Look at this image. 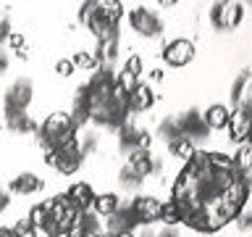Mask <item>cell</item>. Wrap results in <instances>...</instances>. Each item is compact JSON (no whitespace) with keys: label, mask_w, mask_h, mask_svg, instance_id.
<instances>
[{"label":"cell","mask_w":252,"mask_h":237,"mask_svg":"<svg viewBox=\"0 0 252 237\" xmlns=\"http://www.w3.org/2000/svg\"><path fill=\"white\" fill-rule=\"evenodd\" d=\"M8 37H11V19H8L5 13H0V45H3Z\"/></svg>","instance_id":"obj_33"},{"label":"cell","mask_w":252,"mask_h":237,"mask_svg":"<svg viewBox=\"0 0 252 237\" xmlns=\"http://www.w3.org/2000/svg\"><path fill=\"white\" fill-rule=\"evenodd\" d=\"M150 79H153V82H160V79H163V71H160V69H153V71H150Z\"/></svg>","instance_id":"obj_42"},{"label":"cell","mask_w":252,"mask_h":237,"mask_svg":"<svg viewBox=\"0 0 252 237\" xmlns=\"http://www.w3.org/2000/svg\"><path fill=\"white\" fill-rule=\"evenodd\" d=\"M71 121H74V126L79 129V126H84L87 121H90V95H87V87H76V95H74V108H71Z\"/></svg>","instance_id":"obj_18"},{"label":"cell","mask_w":252,"mask_h":237,"mask_svg":"<svg viewBox=\"0 0 252 237\" xmlns=\"http://www.w3.org/2000/svg\"><path fill=\"white\" fill-rule=\"evenodd\" d=\"M66 198L71 200V205L82 213V211H90L92 203H94V190L92 185H87V182H76V185H71V190L66 193Z\"/></svg>","instance_id":"obj_17"},{"label":"cell","mask_w":252,"mask_h":237,"mask_svg":"<svg viewBox=\"0 0 252 237\" xmlns=\"http://www.w3.org/2000/svg\"><path fill=\"white\" fill-rule=\"evenodd\" d=\"M32 95H34V87H32V79L27 77H19L16 82L5 90V98H3V106H5V114H24L32 103Z\"/></svg>","instance_id":"obj_6"},{"label":"cell","mask_w":252,"mask_h":237,"mask_svg":"<svg viewBox=\"0 0 252 237\" xmlns=\"http://www.w3.org/2000/svg\"><path fill=\"white\" fill-rule=\"evenodd\" d=\"M118 185H121L124 190H137L142 185V179L131 171V166H124V169L118 171Z\"/></svg>","instance_id":"obj_30"},{"label":"cell","mask_w":252,"mask_h":237,"mask_svg":"<svg viewBox=\"0 0 252 237\" xmlns=\"http://www.w3.org/2000/svg\"><path fill=\"white\" fill-rule=\"evenodd\" d=\"M176 126H179V134L184 140H189L194 145V142H200V140H205L210 134V129L205 126V121H202V114L197 108H189V111H184L179 118H176Z\"/></svg>","instance_id":"obj_10"},{"label":"cell","mask_w":252,"mask_h":237,"mask_svg":"<svg viewBox=\"0 0 252 237\" xmlns=\"http://www.w3.org/2000/svg\"><path fill=\"white\" fill-rule=\"evenodd\" d=\"M100 235V216L94 211H82L74 221V227L66 232V237H90Z\"/></svg>","instance_id":"obj_15"},{"label":"cell","mask_w":252,"mask_h":237,"mask_svg":"<svg viewBox=\"0 0 252 237\" xmlns=\"http://www.w3.org/2000/svg\"><path fill=\"white\" fill-rule=\"evenodd\" d=\"M194 58V45H192V40H184V37H179V40H171L168 45L163 47V61L168 63V66H187L189 61Z\"/></svg>","instance_id":"obj_12"},{"label":"cell","mask_w":252,"mask_h":237,"mask_svg":"<svg viewBox=\"0 0 252 237\" xmlns=\"http://www.w3.org/2000/svg\"><path fill=\"white\" fill-rule=\"evenodd\" d=\"M168 150H171V153L176 156V158H184V161H189V158L194 156V145H192L189 140H184V137L173 140L171 145H168Z\"/></svg>","instance_id":"obj_29"},{"label":"cell","mask_w":252,"mask_h":237,"mask_svg":"<svg viewBox=\"0 0 252 237\" xmlns=\"http://www.w3.org/2000/svg\"><path fill=\"white\" fill-rule=\"evenodd\" d=\"M139 74H142V58H139V55H131V58L126 61L124 71H121V74H116V77H118V84H121L126 92H131L134 87L139 84Z\"/></svg>","instance_id":"obj_19"},{"label":"cell","mask_w":252,"mask_h":237,"mask_svg":"<svg viewBox=\"0 0 252 237\" xmlns=\"http://www.w3.org/2000/svg\"><path fill=\"white\" fill-rule=\"evenodd\" d=\"M45 163L53 166L55 171L61 174H74L79 166H82V153H79V137H74L66 145L55 148V150H47L45 153Z\"/></svg>","instance_id":"obj_4"},{"label":"cell","mask_w":252,"mask_h":237,"mask_svg":"<svg viewBox=\"0 0 252 237\" xmlns=\"http://www.w3.org/2000/svg\"><path fill=\"white\" fill-rule=\"evenodd\" d=\"M126 100H129V92L116 82V90H113L110 98L90 103V121H94L97 126H105V129H121V126L126 124V116H129Z\"/></svg>","instance_id":"obj_1"},{"label":"cell","mask_w":252,"mask_h":237,"mask_svg":"<svg viewBox=\"0 0 252 237\" xmlns=\"http://www.w3.org/2000/svg\"><path fill=\"white\" fill-rule=\"evenodd\" d=\"M8 203H11V198H8L5 190H0V213H3V211L8 208Z\"/></svg>","instance_id":"obj_39"},{"label":"cell","mask_w":252,"mask_h":237,"mask_svg":"<svg viewBox=\"0 0 252 237\" xmlns=\"http://www.w3.org/2000/svg\"><path fill=\"white\" fill-rule=\"evenodd\" d=\"M247 90H250V71L244 69V71H239V74H236V79L231 82V92H228V98H231V106H234V108L250 95Z\"/></svg>","instance_id":"obj_23"},{"label":"cell","mask_w":252,"mask_h":237,"mask_svg":"<svg viewBox=\"0 0 252 237\" xmlns=\"http://www.w3.org/2000/svg\"><path fill=\"white\" fill-rule=\"evenodd\" d=\"M129 24L139 37H160V32H163V19L145 5H137L129 13Z\"/></svg>","instance_id":"obj_9"},{"label":"cell","mask_w":252,"mask_h":237,"mask_svg":"<svg viewBox=\"0 0 252 237\" xmlns=\"http://www.w3.org/2000/svg\"><path fill=\"white\" fill-rule=\"evenodd\" d=\"M90 237H100V235H90Z\"/></svg>","instance_id":"obj_45"},{"label":"cell","mask_w":252,"mask_h":237,"mask_svg":"<svg viewBox=\"0 0 252 237\" xmlns=\"http://www.w3.org/2000/svg\"><path fill=\"white\" fill-rule=\"evenodd\" d=\"M76 216H79V211L71 205L68 198L55 195L53 200L45 203V216H42V224H39L37 232H45L47 237H61L74 227Z\"/></svg>","instance_id":"obj_2"},{"label":"cell","mask_w":252,"mask_h":237,"mask_svg":"<svg viewBox=\"0 0 252 237\" xmlns=\"http://www.w3.org/2000/svg\"><path fill=\"white\" fill-rule=\"evenodd\" d=\"M134 227H139V221H137V213H134L131 203H121L110 216H105V232L108 235L134 232Z\"/></svg>","instance_id":"obj_11"},{"label":"cell","mask_w":252,"mask_h":237,"mask_svg":"<svg viewBox=\"0 0 252 237\" xmlns=\"http://www.w3.org/2000/svg\"><path fill=\"white\" fill-rule=\"evenodd\" d=\"M158 221H165V227H173V224H181V213L176 208V203L168 200V203H160V219Z\"/></svg>","instance_id":"obj_28"},{"label":"cell","mask_w":252,"mask_h":237,"mask_svg":"<svg viewBox=\"0 0 252 237\" xmlns=\"http://www.w3.org/2000/svg\"><path fill=\"white\" fill-rule=\"evenodd\" d=\"M39 187H42V179L32 171H24L16 179H11V193H16V195H34Z\"/></svg>","instance_id":"obj_21"},{"label":"cell","mask_w":252,"mask_h":237,"mask_svg":"<svg viewBox=\"0 0 252 237\" xmlns=\"http://www.w3.org/2000/svg\"><path fill=\"white\" fill-rule=\"evenodd\" d=\"M153 103H155V95H153V90H150V84L139 82V84L129 92L126 106H129V114H145V111L153 108Z\"/></svg>","instance_id":"obj_16"},{"label":"cell","mask_w":252,"mask_h":237,"mask_svg":"<svg viewBox=\"0 0 252 237\" xmlns=\"http://www.w3.org/2000/svg\"><path fill=\"white\" fill-rule=\"evenodd\" d=\"M11 45H13V50L19 53V58H27V53H24V37L21 35H16V32H11Z\"/></svg>","instance_id":"obj_35"},{"label":"cell","mask_w":252,"mask_h":237,"mask_svg":"<svg viewBox=\"0 0 252 237\" xmlns=\"http://www.w3.org/2000/svg\"><path fill=\"white\" fill-rule=\"evenodd\" d=\"M100 11L110 24H116V27H118V21L124 19V5L118 3V0H105V3H100Z\"/></svg>","instance_id":"obj_26"},{"label":"cell","mask_w":252,"mask_h":237,"mask_svg":"<svg viewBox=\"0 0 252 237\" xmlns=\"http://www.w3.org/2000/svg\"><path fill=\"white\" fill-rule=\"evenodd\" d=\"M228 116H231V111H228L226 106H220V103H216V106L205 108L202 121H205L208 129H226V126H228Z\"/></svg>","instance_id":"obj_20"},{"label":"cell","mask_w":252,"mask_h":237,"mask_svg":"<svg viewBox=\"0 0 252 237\" xmlns=\"http://www.w3.org/2000/svg\"><path fill=\"white\" fill-rule=\"evenodd\" d=\"M236 219H239V227H242V229H250V221H252V216H250V213H244V211H242Z\"/></svg>","instance_id":"obj_37"},{"label":"cell","mask_w":252,"mask_h":237,"mask_svg":"<svg viewBox=\"0 0 252 237\" xmlns=\"http://www.w3.org/2000/svg\"><path fill=\"white\" fill-rule=\"evenodd\" d=\"M5 124L11 132H21V134L37 132V121L27 114V111H24V114H5Z\"/></svg>","instance_id":"obj_22"},{"label":"cell","mask_w":252,"mask_h":237,"mask_svg":"<svg viewBox=\"0 0 252 237\" xmlns=\"http://www.w3.org/2000/svg\"><path fill=\"white\" fill-rule=\"evenodd\" d=\"M150 142H153L150 132L139 129V126L131 124V121H126L121 129H118V150L126 156L139 153V150H150Z\"/></svg>","instance_id":"obj_8"},{"label":"cell","mask_w":252,"mask_h":237,"mask_svg":"<svg viewBox=\"0 0 252 237\" xmlns=\"http://www.w3.org/2000/svg\"><path fill=\"white\" fill-rule=\"evenodd\" d=\"M139 237H155V232H153V229H145V232H142Z\"/></svg>","instance_id":"obj_44"},{"label":"cell","mask_w":252,"mask_h":237,"mask_svg":"<svg viewBox=\"0 0 252 237\" xmlns=\"http://www.w3.org/2000/svg\"><path fill=\"white\" fill-rule=\"evenodd\" d=\"M71 63H74V69H94L97 66V61H94V55L92 53H87V50H79L74 58H71Z\"/></svg>","instance_id":"obj_31"},{"label":"cell","mask_w":252,"mask_h":237,"mask_svg":"<svg viewBox=\"0 0 252 237\" xmlns=\"http://www.w3.org/2000/svg\"><path fill=\"white\" fill-rule=\"evenodd\" d=\"M129 166H131V171L137 174L139 179L150 177V174H160L163 171V161H160V158H153V156H150V150L131 153L129 156Z\"/></svg>","instance_id":"obj_14"},{"label":"cell","mask_w":252,"mask_h":237,"mask_svg":"<svg viewBox=\"0 0 252 237\" xmlns=\"http://www.w3.org/2000/svg\"><path fill=\"white\" fill-rule=\"evenodd\" d=\"M155 237H179V232L173 227H165V229H160V232H155Z\"/></svg>","instance_id":"obj_38"},{"label":"cell","mask_w":252,"mask_h":237,"mask_svg":"<svg viewBox=\"0 0 252 237\" xmlns=\"http://www.w3.org/2000/svg\"><path fill=\"white\" fill-rule=\"evenodd\" d=\"M11 229L16 235H24V232H29V229H34V227L29 224V219H19V221H16V227H11Z\"/></svg>","instance_id":"obj_36"},{"label":"cell","mask_w":252,"mask_h":237,"mask_svg":"<svg viewBox=\"0 0 252 237\" xmlns=\"http://www.w3.org/2000/svg\"><path fill=\"white\" fill-rule=\"evenodd\" d=\"M8 63H11V61H8V53L0 50V74H5V71H8Z\"/></svg>","instance_id":"obj_40"},{"label":"cell","mask_w":252,"mask_h":237,"mask_svg":"<svg viewBox=\"0 0 252 237\" xmlns=\"http://www.w3.org/2000/svg\"><path fill=\"white\" fill-rule=\"evenodd\" d=\"M244 16V5L242 3H231V0H220V3H213L210 5V24L216 27L218 32H231L239 27Z\"/></svg>","instance_id":"obj_5"},{"label":"cell","mask_w":252,"mask_h":237,"mask_svg":"<svg viewBox=\"0 0 252 237\" xmlns=\"http://www.w3.org/2000/svg\"><path fill=\"white\" fill-rule=\"evenodd\" d=\"M76 137V126L71 121L68 114L63 111H55L42 121V126H37V142L42 145L45 150H55L61 145H66Z\"/></svg>","instance_id":"obj_3"},{"label":"cell","mask_w":252,"mask_h":237,"mask_svg":"<svg viewBox=\"0 0 252 237\" xmlns=\"http://www.w3.org/2000/svg\"><path fill=\"white\" fill-rule=\"evenodd\" d=\"M131 208L134 213H137V221L142 227H150L153 221L160 219V200L153 195H139V198H134L131 200Z\"/></svg>","instance_id":"obj_13"},{"label":"cell","mask_w":252,"mask_h":237,"mask_svg":"<svg viewBox=\"0 0 252 237\" xmlns=\"http://www.w3.org/2000/svg\"><path fill=\"white\" fill-rule=\"evenodd\" d=\"M94 148H97V134H94V132H87L84 140L79 142V153H82V158H84V156H90Z\"/></svg>","instance_id":"obj_32"},{"label":"cell","mask_w":252,"mask_h":237,"mask_svg":"<svg viewBox=\"0 0 252 237\" xmlns=\"http://www.w3.org/2000/svg\"><path fill=\"white\" fill-rule=\"evenodd\" d=\"M118 205H121V198H118L116 193H102V195H94V203H92V208L97 216H110Z\"/></svg>","instance_id":"obj_24"},{"label":"cell","mask_w":252,"mask_h":237,"mask_svg":"<svg viewBox=\"0 0 252 237\" xmlns=\"http://www.w3.org/2000/svg\"><path fill=\"white\" fill-rule=\"evenodd\" d=\"M231 161H234V171L239 174L242 179H250V174H252V148L247 142L239 148V153H236Z\"/></svg>","instance_id":"obj_25"},{"label":"cell","mask_w":252,"mask_h":237,"mask_svg":"<svg viewBox=\"0 0 252 237\" xmlns=\"http://www.w3.org/2000/svg\"><path fill=\"white\" fill-rule=\"evenodd\" d=\"M55 71H58L61 77H71L74 74V63H71L68 58H61L58 63H55Z\"/></svg>","instance_id":"obj_34"},{"label":"cell","mask_w":252,"mask_h":237,"mask_svg":"<svg viewBox=\"0 0 252 237\" xmlns=\"http://www.w3.org/2000/svg\"><path fill=\"white\" fill-rule=\"evenodd\" d=\"M158 134L163 137L165 145H171L173 140H179L181 134H179V126H176V118H163L160 126H158Z\"/></svg>","instance_id":"obj_27"},{"label":"cell","mask_w":252,"mask_h":237,"mask_svg":"<svg viewBox=\"0 0 252 237\" xmlns=\"http://www.w3.org/2000/svg\"><path fill=\"white\" fill-rule=\"evenodd\" d=\"M250 129H252V100H250V95H247V98H244L239 106L234 108V114L228 116V134H231L228 140L244 145L247 137H250Z\"/></svg>","instance_id":"obj_7"},{"label":"cell","mask_w":252,"mask_h":237,"mask_svg":"<svg viewBox=\"0 0 252 237\" xmlns=\"http://www.w3.org/2000/svg\"><path fill=\"white\" fill-rule=\"evenodd\" d=\"M0 237H19L11 227H0Z\"/></svg>","instance_id":"obj_41"},{"label":"cell","mask_w":252,"mask_h":237,"mask_svg":"<svg viewBox=\"0 0 252 237\" xmlns=\"http://www.w3.org/2000/svg\"><path fill=\"white\" fill-rule=\"evenodd\" d=\"M108 237H134V232H118V235H108Z\"/></svg>","instance_id":"obj_43"}]
</instances>
